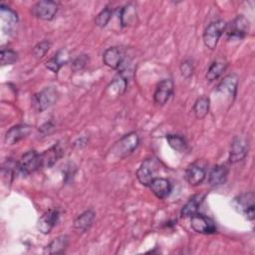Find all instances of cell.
I'll return each instance as SVG.
<instances>
[{
  "mask_svg": "<svg viewBox=\"0 0 255 255\" xmlns=\"http://www.w3.org/2000/svg\"><path fill=\"white\" fill-rule=\"evenodd\" d=\"M190 226L195 232L200 234H213L216 232L214 221L200 213H195L190 217Z\"/></svg>",
  "mask_w": 255,
  "mask_h": 255,
  "instance_id": "cell-7",
  "label": "cell"
},
{
  "mask_svg": "<svg viewBox=\"0 0 255 255\" xmlns=\"http://www.w3.org/2000/svg\"><path fill=\"white\" fill-rule=\"evenodd\" d=\"M156 170V161L153 158H146L145 160L142 161V163L136 170V177L142 185L148 186L150 182L153 180V178H155Z\"/></svg>",
  "mask_w": 255,
  "mask_h": 255,
  "instance_id": "cell-8",
  "label": "cell"
},
{
  "mask_svg": "<svg viewBox=\"0 0 255 255\" xmlns=\"http://www.w3.org/2000/svg\"><path fill=\"white\" fill-rule=\"evenodd\" d=\"M0 14L3 31L8 35H12L18 26V16L16 12L13 11L11 8L4 6V4H1Z\"/></svg>",
  "mask_w": 255,
  "mask_h": 255,
  "instance_id": "cell-11",
  "label": "cell"
},
{
  "mask_svg": "<svg viewBox=\"0 0 255 255\" xmlns=\"http://www.w3.org/2000/svg\"><path fill=\"white\" fill-rule=\"evenodd\" d=\"M60 214L57 209H49L46 211L38 221V229L43 234H49L56 226Z\"/></svg>",
  "mask_w": 255,
  "mask_h": 255,
  "instance_id": "cell-14",
  "label": "cell"
},
{
  "mask_svg": "<svg viewBox=\"0 0 255 255\" xmlns=\"http://www.w3.org/2000/svg\"><path fill=\"white\" fill-rule=\"evenodd\" d=\"M32 128L28 125H16L10 128L5 134V142L8 145L15 144L29 135Z\"/></svg>",
  "mask_w": 255,
  "mask_h": 255,
  "instance_id": "cell-13",
  "label": "cell"
},
{
  "mask_svg": "<svg viewBox=\"0 0 255 255\" xmlns=\"http://www.w3.org/2000/svg\"><path fill=\"white\" fill-rule=\"evenodd\" d=\"M51 46H52V43L48 40H44V41L39 42L33 49V56L36 59H41L49 51Z\"/></svg>",
  "mask_w": 255,
  "mask_h": 255,
  "instance_id": "cell-31",
  "label": "cell"
},
{
  "mask_svg": "<svg viewBox=\"0 0 255 255\" xmlns=\"http://www.w3.org/2000/svg\"><path fill=\"white\" fill-rule=\"evenodd\" d=\"M139 143V137L136 132H128L121 137L111 148V153L116 158H125L129 155Z\"/></svg>",
  "mask_w": 255,
  "mask_h": 255,
  "instance_id": "cell-1",
  "label": "cell"
},
{
  "mask_svg": "<svg viewBox=\"0 0 255 255\" xmlns=\"http://www.w3.org/2000/svg\"><path fill=\"white\" fill-rule=\"evenodd\" d=\"M237 86H238V77L235 74H230L226 76L220 84L217 86L216 91L224 95L228 99H234L237 92Z\"/></svg>",
  "mask_w": 255,
  "mask_h": 255,
  "instance_id": "cell-16",
  "label": "cell"
},
{
  "mask_svg": "<svg viewBox=\"0 0 255 255\" xmlns=\"http://www.w3.org/2000/svg\"><path fill=\"white\" fill-rule=\"evenodd\" d=\"M169 146L178 152H184L187 149V142L180 134H167L165 136Z\"/></svg>",
  "mask_w": 255,
  "mask_h": 255,
  "instance_id": "cell-28",
  "label": "cell"
},
{
  "mask_svg": "<svg viewBox=\"0 0 255 255\" xmlns=\"http://www.w3.org/2000/svg\"><path fill=\"white\" fill-rule=\"evenodd\" d=\"M15 167H18V163L15 162L14 160H12L11 158H8L2 166V174H3V178L8 182L11 183L13 177H14V171H15Z\"/></svg>",
  "mask_w": 255,
  "mask_h": 255,
  "instance_id": "cell-29",
  "label": "cell"
},
{
  "mask_svg": "<svg viewBox=\"0 0 255 255\" xmlns=\"http://www.w3.org/2000/svg\"><path fill=\"white\" fill-rule=\"evenodd\" d=\"M180 73L184 78H189L194 71V67H193V63L191 60H185L180 64Z\"/></svg>",
  "mask_w": 255,
  "mask_h": 255,
  "instance_id": "cell-34",
  "label": "cell"
},
{
  "mask_svg": "<svg viewBox=\"0 0 255 255\" xmlns=\"http://www.w3.org/2000/svg\"><path fill=\"white\" fill-rule=\"evenodd\" d=\"M94 221H95V212L89 209L83 212L82 214H80L75 219L74 227L81 232H86L91 228Z\"/></svg>",
  "mask_w": 255,
  "mask_h": 255,
  "instance_id": "cell-23",
  "label": "cell"
},
{
  "mask_svg": "<svg viewBox=\"0 0 255 255\" xmlns=\"http://www.w3.org/2000/svg\"><path fill=\"white\" fill-rule=\"evenodd\" d=\"M205 176H206L205 169L201 165H199L197 162H193L189 164L185 170L186 181L192 186H196L200 184L204 180Z\"/></svg>",
  "mask_w": 255,
  "mask_h": 255,
  "instance_id": "cell-18",
  "label": "cell"
},
{
  "mask_svg": "<svg viewBox=\"0 0 255 255\" xmlns=\"http://www.w3.org/2000/svg\"><path fill=\"white\" fill-rule=\"evenodd\" d=\"M69 52L66 49H61L59 50L52 58H50L45 66L48 68L50 71L57 73L64 65H66L69 61Z\"/></svg>",
  "mask_w": 255,
  "mask_h": 255,
  "instance_id": "cell-20",
  "label": "cell"
},
{
  "mask_svg": "<svg viewBox=\"0 0 255 255\" xmlns=\"http://www.w3.org/2000/svg\"><path fill=\"white\" fill-rule=\"evenodd\" d=\"M225 28H226V23L223 20H218L210 23L205 28L202 35L204 45L210 50L215 49L221 35L225 32Z\"/></svg>",
  "mask_w": 255,
  "mask_h": 255,
  "instance_id": "cell-4",
  "label": "cell"
},
{
  "mask_svg": "<svg viewBox=\"0 0 255 255\" xmlns=\"http://www.w3.org/2000/svg\"><path fill=\"white\" fill-rule=\"evenodd\" d=\"M18 167L25 174H29L36 171L37 169H40V154L36 150L27 151L21 156L18 162Z\"/></svg>",
  "mask_w": 255,
  "mask_h": 255,
  "instance_id": "cell-9",
  "label": "cell"
},
{
  "mask_svg": "<svg viewBox=\"0 0 255 255\" xmlns=\"http://www.w3.org/2000/svg\"><path fill=\"white\" fill-rule=\"evenodd\" d=\"M1 65H12L18 60V54L13 50H2L0 54Z\"/></svg>",
  "mask_w": 255,
  "mask_h": 255,
  "instance_id": "cell-32",
  "label": "cell"
},
{
  "mask_svg": "<svg viewBox=\"0 0 255 255\" xmlns=\"http://www.w3.org/2000/svg\"><path fill=\"white\" fill-rule=\"evenodd\" d=\"M57 90L53 87H47L32 97V106L37 112L41 113L53 106L57 102Z\"/></svg>",
  "mask_w": 255,
  "mask_h": 255,
  "instance_id": "cell-3",
  "label": "cell"
},
{
  "mask_svg": "<svg viewBox=\"0 0 255 255\" xmlns=\"http://www.w3.org/2000/svg\"><path fill=\"white\" fill-rule=\"evenodd\" d=\"M248 140L243 136H236L231 142L230 152H229V161L235 163L241 161L245 158L248 153Z\"/></svg>",
  "mask_w": 255,
  "mask_h": 255,
  "instance_id": "cell-10",
  "label": "cell"
},
{
  "mask_svg": "<svg viewBox=\"0 0 255 255\" xmlns=\"http://www.w3.org/2000/svg\"><path fill=\"white\" fill-rule=\"evenodd\" d=\"M204 194L198 193L189 198V200L183 205L180 214L182 217H191L193 214L197 213L203 199H204Z\"/></svg>",
  "mask_w": 255,
  "mask_h": 255,
  "instance_id": "cell-22",
  "label": "cell"
},
{
  "mask_svg": "<svg viewBox=\"0 0 255 255\" xmlns=\"http://www.w3.org/2000/svg\"><path fill=\"white\" fill-rule=\"evenodd\" d=\"M136 18H137L136 8L133 4L131 3L127 4L121 9L120 21L123 27H128L134 24V22H136Z\"/></svg>",
  "mask_w": 255,
  "mask_h": 255,
  "instance_id": "cell-25",
  "label": "cell"
},
{
  "mask_svg": "<svg viewBox=\"0 0 255 255\" xmlns=\"http://www.w3.org/2000/svg\"><path fill=\"white\" fill-rule=\"evenodd\" d=\"M209 107H210L209 98L205 96L199 97L193 105V113L195 118L198 120L204 119L209 112Z\"/></svg>",
  "mask_w": 255,
  "mask_h": 255,
  "instance_id": "cell-26",
  "label": "cell"
},
{
  "mask_svg": "<svg viewBox=\"0 0 255 255\" xmlns=\"http://www.w3.org/2000/svg\"><path fill=\"white\" fill-rule=\"evenodd\" d=\"M226 68H227V63L224 60H219V59L215 60L207 70L206 79L209 82H212L218 79L225 72Z\"/></svg>",
  "mask_w": 255,
  "mask_h": 255,
  "instance_id": "cell-27",
  "label": "cell"
},
{
  "mask_svg": "<svg viewBox=\"0 0 255 255\" xmlns=\"http://www.w3.org/2000/svg\"><path fill=\"white\" fill-rule=\"evenodd\" d=\"M112 14H113V10L110 7H106L105 9H103L96 17L95 19V23L98 27L100 28H104L107 26V24L109 23V21L112 18Z\"/></svg>",
  "mask_w": 255,
  "mask_h": 255,
  "instance_id": "cell-30",
  "label": "cell"
},
{
  "mask_svg": "<svg viewBox=\"0 0 255 255\" xmlns=\"http://www.w3.org/2000/svg\"><path fill=\"white\" fill-rule=\"evenodd\" d=\"M63 149L60 143L54 144L49 149L40 153L41 168H50L52 167L62 156Z\"/></svg>",
  "mask_w": 255,
  "mask_h": 255,
  "instance_id": "cell-17",
  "label": "cell"
},
{
  "mask_svg": "<svg viewBox=\"0 0 255 255\" xmlns=\"http://www.w3.org/2000/svg\"><path fill=\"white\" fill-rule=\"evenodd\" d=\"M228 173H229V170L226 165L217 164L211 169L209 173L208 181L212 186H218V185L224 184L227 180Z\"/></svg>",
  "mask_w": 255,
  "mask_h": 255,
  "instance_id": "cell-21",
  "label": "cell"
},
{
  "mask_svg": "<svg viewBox=\"0 0 255 255\" xmlns=\"http://www.w3.org/2000/svg\"><path fill=\"white\" fill-rule=\"evenodd\" d=\"M249 31V22L243 15L236 16L229 24H226L225 32L230 40L243 39Z\"/></svg>",
  "mask_w": 255,
  "mask_h": 255,
  "instance_id": "cell-5",
  "label": "cell"
},
{
  "mask_svg": "<svg viewBox=\"0 0 255 255\" xmlns=\"http://www.w3.org/2000/svg\"><path fill=\"white\" fill-rule=\"evenodd\" d=\"M89 63V57L86 54H81L79 55L76 59H74V61L72 62V69L73 71L77 72L80 70H83L87 64Z\"/></svg>",
  "mask_w": 255,
  "mask_h": 255,
  "instance_id": "cell-33",
  "label": "cell"
},
{
  "mask_svg": "<svg viewBox=\"0 0 255 255\" xmlns=\"http://www.w3.org/2000/svg\"><path fill=\"white\" fill-rule=\"evenodd\" d=\"M103 61L105 65L112 69H120L124 65V53L118 47L108 48L103 54Z\"/></svg>",
  "mask_w": 255,
  "mask_h": 255,
  "instance_id": "cell-15",
  "label": "cell"
},
{
  "mask_svg": "<svg viewBox=\"0 0 255 255\" xmlns=\"http://www.w3.org/2000/svg\"><path fill=\"white\" fill-rule=\"evenodd\" d=\"M148 186L152 193L159 199L166 198L171 192V184L166 178L155 177Z\"/></svg>",
  "mask_w": 255,
  "mask_h": 255,
  "instance_id": "cell-19",
  "label": "cell"
},
{
  "mask_svg": "<svg viewBox=\"0 0 255 255\" xmlns=\"http://www.w3.org/2000/svg\"><path fill=\"white\" fill-rule=\"evenodd\" d=\"M173 82L170 79H164L160 81L153 93V100L156 105L163 106L171 97L173 93Z\"/></svg>",
  "mask_w": 255,
  "mask_h": 255,
  "instance_id": "cell-12",
  "label": "cell"
},
{
  "mask_svg": "<svg viewBox=\"0 0 255 255\" xmlns=\"http://www.w3.org/2000/svg\"><path fill=\"white\" fill-rule=\"evenodd\" d=\"M255 195L254 192H245L233 199V207L239 213H241L247 220L253 221L255 217Z\"/></svg>",
  "mask_w": 255,
  "mask_h": 255,
  "instance_id": "cell-2",
  "label": "cell"
},
{
  "mask_svg": "<svg viewBox=\"0 0 255 255\" xmlns=\"http://www.w3.org/2000/svg\"><path fill=\"white\" fill-rule=\"evenodd\" d=\"M69 244V237L67 235H60L53 239L44 249V254H58L65 251Z\"/></svg>",
  "mask_w": 255,
  "mask_h": 255,
  "instance_id": "cell-24",
  "label": "cell"
},
{
  "mask_svg": "<svg viewBox=\"0 0 255 255\" xmlns=\"http://www.w3.org/2000/svg\"><path fill=\"white\" fill-rule=\"evenodd\" d=\"M59 3L56 1L51 0H42L37 2L33 8L32 13L35 17L44 20V21H51L54 19L57 11H58Z\"/></svg>",
  "mask_w": 255,
  "mask_h": 255,
  "instance_id": "cell-6",
  "label": "cell"
}]
</instances>
